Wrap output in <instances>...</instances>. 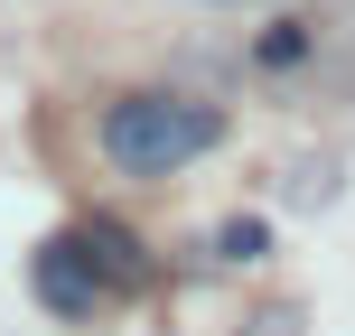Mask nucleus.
Wrapping results in <instances>:
<instances>
[{
	"instance_id": "nucleus-1",
	"label": "nucleus",
	"mask_w": 355,
	"mask_h": 336,
	"mask_svg": "<svg viewBox=\"0 0 355 336\" xmlns=\"http://www.w3.org/2000/svg\"><path fill=\"white\" fill-rule=\"evenodd\" d=\"M215 141H225V112L187 103V94H131V103L103 112V159L122 177H178V168L206 159Z\"/></svg>"
},
{
	"instance_id": "nucleus-2",
	"label": "nucleus",
	"mask_w": 355,
	"mask_h": 336,
	"mask_svg": "<svg viewBox=\"0 0 355 336\" xmlns=\"http://www.w3.org/2000/svg\"><path fill=\"white\" fill-rule=\"evenodd\" d=\"M37 299H47L56 318H94V299H103V262L85 252V233L37 252Z\"/></svg>"
},
{
	"instance_id": "nucleus-3",
	"label": "nucleus",
	"mask_w": 355,
	"mask_h": 336,
	"mask_svg": "<svg viewBox=\"0 0 355 336\" xmlns=\"http://www.w3.org/2000/svg\"><path fill=\"white\" fill-rule=\"evenodd\" d=\"M85 252L103 262V281H122V290H141V281H150L141 233H131V224H112V215H94V224H85Z\"/></svg>"
},
{
	"instance_id": "nucleus-4",
	"label": "nucleus",
	"mask_w": 355,
	"mask_h": 336,
	"mask_svg": "<svg viewBox=\"0 0 355 336\" xmlns=\"http://www.w3.org/2000/svg\"><path fill=\"white\" fill-rule=\"evenodd\" d=\"M337 187H346L337 159H300V168L281 177V196H290V206H337Z\"/></svg>"
},
{
	"instance_id": "nucleus-5",
	"label": "nucleus",
	"mask_w": 355,
	"mask_h": 336,
	"mask_svg": "<svg viewBox=\"0 0 355 336\" xmlns=\"http://www.w3.org/2000/svg\"><path fill=\"white\" fill-rule=\"evenodd\" d=\"M271 252V224L262 215H234V224H215V262H262Z\"/></svg>"
},
{
	"instance_id": "nucleus-6",
	"label": "nucleus",
	"mask_w": 355,
	"mask_h": 336,
	"mask_svg": "<svg viewBox=\"0 0 355 336\" xmlns=\"http://www.w3.org/2000/svg\"><path fill=\"white\" fill-rule=\"evenodd\" d=\"M309 318H300V308H290V299H271V308H252V318H243V336H300Z\"/></svg>"
},
{
	"instance_id": "nucleus-7",
	"label": "nucleus",
	"mask_w": 355,
	"mask_h": 336,
	"mask_svg": "<svg viewBox=\"0 0 355 336\" xmlns=\"http://www.w3.org/2000/svg\"><path fill=\"white\" fill-rule=\"evenodd\" d=\"M262 56H271V66H290V56H309V28H271V37H262Z\"/></svg>"
},
{
	"instance_id": "nucleus-8",
	"label": "nucleus",
	"mask_w": 355,
	"mask_h": 336,
	"mask_svg": "<svg viewBox=\"0 0 355 336\" xmlns=\"http://www.w3.org/2000/svg\"><path fill=\"white\" fill-rule=\"evenodd\" d=\"M206 10H262V0H206Z\"/></svg>"
}]
</instances>
